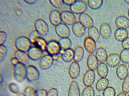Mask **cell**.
<instances>
[{
    "label": "cell",
    "mask_w": 129,
    "mask_h": 96,
    "mask_svg": "<svg viewBox=\"0 0 129 96\" xmlns=\"http://www.w3.org/2000/svg\"><path fill=\"white\" fill-rule=\"evenodd\" d=\"M55 30L57 34L62 38L68 37L70 34V30L67 25L61 22L56 26Z\"/></svg>",
    "instance_id": "cell-10"
},
{
    "label": "cell",
    "mask_w": 129,
    "mask_h": 96,
    "mask_svg": "<svg viewBox=\"0 0 129 96\" xmlns=\"http://www.w3.org/2000/svg\"><path fill=\"white\" fill-rule=\"evenodd\" d=\"M100 33L101 36L104 38H108L110 36L111 33V29L108 23H102L100 28Z\"/></svg>",
    "instance_id": "cell-20"
},
{
    "label": "cell",
    "mask_w": 129,
    "mask_h": 96,
    "mask_svg": "<svg viewBox=\"0 0 129 96\" xmlns=\"http://www.w3.org/2000/svg\"><path fill=\"white\" fill-rule=\"evenodd\" d=\"M58 95L57 90L54 88H50L47 92V96H58Z\"/></svg>",
    "instance_id": "cell-43"
},
{
    "label": "cell",
    "mask_w": 129,
    "mask_h": 96,
    "mask_svg": "<svg viewBox=\"0 0 129 96\" xmlns=\"http://www.w3.org/2000/svg\"><path fill=\"white\" fill-rule=\"evenodd\" d=\"M122 90L125 94L129 92V75L124 79L122 84Z\"/></svg>",
    "instance_id": "cell-37"
},
{
    "label": "cell",
    "mask_w": 129,
    "mask_h": 96,
    "mask_svg": "<svg viewBox=\"0 0 129 96\" xmlns=\"http://www.w3.org/2000/svg\"><path fill=\"white\" fill-rule=\"evenodd\" d=\"M49 17L51 23L55 26L61 22L60 13L57 10H52L50 13Z\"/></svg>",
    "instance_id": "cell-22"
},
{
    "label": "cell",
    "mask_w": 129,
    "mask_h": 96,
    "mask_svg": "<svg viewBox=\"0 0 129 96\" xmlns=\"http://www.w3.org/2000/svg\"><path fill=\"white\" fill-rule=\"evenodd\" d=\"M37 96H47V92L45 89L41 88L36 91Z\"/></svg>",
    "instance_id": "cell-45"
},
{
    "label": "cell",
    "mask_w": 129,
    "mask_h": 96,
    "mask_svg": "<svg viewBox=\"0 0 129 96\" xmlns=\"http://www.w3.org/2000/svg\"><path fill=\"white\" fill-rule=\"evenodd\" d=\"M35 46L38 48L42 51L46 50L47 43L43 38L39 37L34 43Z\"/></svg>",
    "instance_id": "cell-32"
},
{
    "label": "cell",
    "mask_w": 129,
    "mask_h": 96,
    "mask_svg": "<svg viewBox=\"0 0 129 96\" xmlns=\"http://www.w3.org/2000/svg\"><path fill=\"white\" fill-rule=\"evenodd\" d=\"M61 21L65 24H72L76 21V18L74 13L69 10L62 11L60 13Z\"/></svg>",
    "instance_id": "cell-4"
},
{
    "label": "cell",
    "mask_w": 129,
    "mask_h": 96,
    "mask_svg": "<svg viewBox=\"0 0 129 96\" xmlns=\"http://www.w3.org/2000/svg\"><path fill=\"white\" fill-rule=\"evenodd\" d=\"M128 13L129 15V8H128Z\"/></svg>",
    "instance_id": "cell-55"
},
{
    "label": "cell",
    "mask_w": 129,
    "mask_h": 96,
    "mask_svg": "<svg viewBox=\"0 0 129 96\" xmlns=\"http://www.w3.org/2000/svg\"><path fill=\"white\" fill-rule=\"evenodd\" d=\"M61 48L58 42L52 40L47 43L46 50L49 54L52 56L58 54L61 50Z\"/></svg>",
    "instance_id": "cell-5"
},
{
    "label": "cell",
    "mask_w": 129,
    "mask_h": 96,
    "mask_svg": "<svg viewBox=\"0 0 129 96\" xmlns=\"http://www.w3.org/2000/svg\"><path fill=\"white\" fill-rule=\"evenodd\" d=\"M117 96H126V94L123 92H121L118 94Z\"/></svg>",
    "instance_id": "cell-50"
},
{
    "label": "cell",
    "mask_w": 129,
    "mask_h": 96,
    "mask_svg": "<svg viewBox=\"0 0 129 96\" xmlns=\"http://www.w3.org/2000/svg\"><path fill=\"white\" fill-rule=\"evenodd\" d=\"M125 1L126 3L129 4V0H125Z\"/></svg>",
    "instance_id": "cell-54"
},
{
    "label": "cell",
    "mask_w": 129,
    "mask_h": 96,
    "mask_svg": "<svg viewBox=\"0 0 129 96\" xmlns=\"http://www.w3.org/2000/svg\"><path fill=\"white\" fill-rule=\"evenodd\" d=\"M13 74L16 80L22 82L26 78L27 67L24 64L19 62L14 66Z\"/></svg>",
    "instance_id": "cell-1"
},
{
    "label": "cell",
    "mask_w": 129,
    "mask_h": 96,
    "mask_svg": "<svg viewBox=\"0 0 129 96\" xmlns=\"http://www.w3.org/2000/svg\"><path fill=\"white\" fill-rule=\"evenodd\" d=\"M88 34L89 37L95 41H98L100 38V32L93 25L88 28Z\"/></svg>",
    "instance_id": "cell-29"
},
{
    "label": "cell",
    "mask_w": 129,
    "mask_h": 96,
    "mask_svg": "<svg viewBox=\"0 0 129 96\" xmlns=\"http://www.w3.org/2000/svg\"><path fill=\"white\" fill-rule=\"evenodd\" d=\"M11 61L12 64L14 66L19 62L15 57L12 58L11 59Z\"/></svg>",
    "instance_id": "cell-48"
},
{
    "label": "cell",
    "mask_w": 129,
    "mask_h": 96,
    "mask_svg": "<svg viewBox=\"0 0 129 96\" xmlns=\"http://www.w3.org/2000/svg\"><path fill=\"white\" fill-rule=\"evenodd\" d=\"M50 1L54 6L58 8L61 7L64 3L63 0H51Z\"/></svg>",
    "instance_id": "cell-42"
},
{
    "label": "cell",
    "mask_w": 129,
    "mask_h": 96,
    "mask_svg": "<svg viewBox=\"0 0 129 96\" xmlns=\"http://www.w3.org/2000/svg\"><path fill=\"white\" fill-rule=\"evenodd\" d=\"M87 5L85 2L83 0H75L70 6V8L73 12L76 14H81L86 10Z\"/></svg>",
    "instance_id": "cell-3"
},
{
    "label": "cell",
    "mask_w": 129,
    "mask_h": 96,
    "mask_svg": "<svg viewBox=\"0 0 129 96\" xmlns=\"http://www.w3.org/2000/svg\"><path fill=\"white\" fill-rule=\"evenodd\" d=\"M116 73L118 78L122 80L124 79L128 76V70L126 66L124 64H121L117 67Z\"/></svg>",
    "instance_id": "cell-17"
},
{
    "label": "cell",
    "mask_w": 129,
    "mask_h": 96,
    "mask_svg": "<svg viewBox=\"0 0 129 96\" xmlns=\"http://www.w3.org/2000/svg\"><path fill=\"white\" fill-rule=\"evenodd\" d=\"M127 96H129V94Z\"/></svg>",
    "instance_id": "cell-58"
},
{
    "label": "cell",
    "mask_w": 129,
    "mask_h": 96,
    "mask_svg": "<svg viewBox=\"0 0 129 96\" xmlns=\"http://www.w3.org/2000/svg\"><path fill=\"white\" fill-rule=\"evenodd\" d=\"M58 42L61 48L63 50L70 48L72 44L71 40L68 37L61 38Z\"/></svg>",
    "instance_id": "cell-31"
},
{
    "label": "cell",
    "mask_w": 129,
    "mask_h": 96,
    "mask_svg": "<svg viewBox=\"0 0 129 96\" xmlns=\"http://www.w3.org/2000/svg\"><path fill=\"white\" fill-rule=\"evenodd\" d=\"M68 96H80V90L78 83L75 80L72 81L70 84Z\"/></svg>",
    "instance_id": "cell-18"
},
{
    "label": "cell",
    "mask_w": 129,
    "mask_h": 96,
    "mask_svg": "<svg viewBox=\"0 0 129 96\" xmlns=\"http://www.w3.org/2000/svg\"><path fill=\"white\" fill-rule=\"evenodd\" d=\"M128 68H129V63L128 64Z\"/></svg>",
    "instance_id": "cell-57"
},
{
    "label": "cell",
    "mask_w": 129,
    "mask_h": 96,
    "mask_svg": "<svg viewBox=\"0 0 129 96\" xmlns=\"http://www.w3.org/2000/svg\"><path fill=\"white\" fill-rule=\"evenodd\" d=\"M15 57L19 62L24 64L27 61L29 57L25 52L18 50L14 54Z\"/></svg>",
    "instance_id": "cell-30"
},
{
    "label": "cell",
    "mask_w": 129,
    "mask_h": 96,
    "mask_svg": "<svg viewBox=\"0 0 129 96\" xmlns=\"http://www.w3.org/2000/svg\"><path fill=\"white\" fill-rule=\"evenodd\" d=\"M40 75L39 71L35 66L29 65L27 67L26 78L30 81L37 80L39 78Z\"/></svg>",
    "instance_id": "cell-6"
},
{
    "label": "cell",
    "mask_w": 129,
    "mask_h": 96,
    "mask_svg": "<svg viewBox=\"0 0 129 96\" xmlns=\"http://www.w3.org/2000/svg\"><path fill=\"white\" fill-rule=\"evenodd\" d=\"M108 79L106 78H101L96 81L95 85L96 89L99 91H102L104 90L109 84Z\"/></svg>",
    "instance_id": "cell-25"
},
{
    "label": "cell",
    "mask_w": 129,
    "mask_h": 96,
    "mask_svg": "<svg viewBox=\"0 0 129 96\" xmlns=\"http://www.w3.org/2000/svg\"><path fill=\"white\" fill-rule=\"evenodd\" d=\"M128 32L126 28H118L115 31L114 35L117 40L123 41L128 37Z\"/></svg>",
    "instance_id": "cell-27"
},
{
    "label": "cell",
    "mask_w": 129,
    "mask_h": 96,
    "mask_svg": "<svg viewBox=\"0 0 129 96\" xmlns=\"http://www.w3.org/2000/svg\"><path fill=\"white\" fill-rule=\"evenodd\" d=\"M95 74L93 70L89 69L84 73L83 77V82L85 86H91L95 79Z\"/></svg>",
    "instance_id": "cell-7"
},
{
    "label": "cell",
    "mask_w": 129,
    "mask_h": 96,
    "mask_svg": "<svg viewBox=\"0 0 129 96\" xmlns=\"http://www.w3.org/2000/svg\"><path fill=\"white\" fill-rule=\"evenodd\" d=\"M62 59L61 55H59L58 58L57 60L58 62H61L62 61Z\"/></svg>",
    "instance_id": "cell-51"
},
{
    "label": "cell",
    "mask_w": 129,
    "mask_h": 96,
    "mask_svg": "<svg viewBox=\"0 0 129 96\" xmlns=\"http://www.w3.org/2000/svg\"><path fill=\"white\" fill-rule=\"evenodd\" d=\"M99 96V95H97V96Z\"/></svg>",
    "instance_id": "cell-56"
},
{
    "label": "cell",
    "mask_w": 129,
    "mask_h": 96,
    "mask_svg": "<svg viewBox=\"0 0 129 96\" xmlns=\"http://www.w3.org/2000/svg\"><path fill=\"white\" fill-rule=\"evenodd\" d=\"M79 21L85 27L89 28L93 26V21L90 16L88 14L83 12L79 16Z\"/></svg>",
    "instance_id": "cell-13"
},
{
    "label": "cell",
    "mask_w": 129,
    "mask_h": 96,
    "mask_svg": "<svg viewBox=\"0 0 129 96\" xmlns=\"http://www.w3.org/2000/svg\"><path fill=\"white\" fill-rule=\"evenodd\" d=\"M68 72L71 78L75 79L78 78L80 72V68L78 62L74 61L72 62L69 66Z\"/></svg>",
    "instance_id": "cell-8"
},
{
    "label": "cell",
    "mask_w": 129,
    "mask_h": 96,
    "mask_svg": "<svg viewBox=\"0 0 129 96\" xmlns=\"http://www.w3.org/2000/svg\"><path fill=\"white\" fill-rule=\"evenodd\" d=\"M7 52L6 47L3 45H1L0 47V60L1 61L4 60Z\"/></svg>",
    "instance_id": "cell-41"
},
{
    "label": "cell",
    "mask_w": 129,
    "mask_h": 96,
    "mask_svg": "<svg viewBox=\"0 0 129 96\" xmlns=\"http://www.w3.org/2000/svg\"><path fill=\"white\" fill-rule=\"evenodd\" d=\"M63 0L64 3L70 6L75 1V0Z\"/></svg>",
    "instance_id": "cell-47"
},
{
    "label": "cell",
    "mask_w": 129,
    "mask_h": 96,
    "mask_svg": "<svg viewBox=\"0 0 129 96\" xmlns=\"http://www.w3.org/2000/svg\"><path fill=\"white\" fill-rule=\"evenodd\" d=\"M84 45L86 50L89 53L92 54L96 50L95 41L89 37H86L84 40Z\"/></svg>",
    "instance_id": "cell-16"
},
{
    "label": "cell",
    "mask_w": 129,
    "mask_h": 96,
    "mask_svg": "<svg viewBox=\"0 0 129 96\" xmlns=\"http://www.w3.org/2000/svg\"><path fill=\"white\" fill-rule=\"evenodd\" d=\"M95 91L91 86H86L82 90L81 96H94Z\"/></svg>",
    "instance_id": "cell-35"
},
{
    "label": "cell",
    "mask_w": 129,
    "mask_h": 96,
    "mask_svg": "<svg viewBox=\"0 0 129 96\" xmlns=\"http://www.w3.org/2000/svg\"><path fill=\"white\" fill-rule=\"evenodd\" d=\"M121 60L123 63L129 62V49L124 48L121 51L120 54Z\"/></svg>",
    "instance_id": "cell-33"
},
{
    "label": "cell",
    "mask_w": 129,
    "mask_h": 96,
    "mask_svg": "<svg viewBox=\"0 0 129 96\" xmlns=\"http://www.w3.org/2000/svg\"><path fill=\"white\" fill-rule=\"evenodd\" d=\"M95 55L98 60L101 62H104L108 56L107 51L103 47H100L97 48Z\"/></svg>",
    "instance_id": "cell-24"
},
{
    "label": "cell",
    "mask_w": 129,
    "mask_h": 96,
    "mask_svg": "<svg viewBox=\"0 0 129 96\" xmlns=\"http://www.w3.org/2000/svg\"><path fill=\"white\" fill-rule=\"evenodd\" d=\"M85 28L79 21H77L72 24V29L75 36L80 37L83 36L85 32Z\"/></svg>",
    "instance_id": "cell-15"
},
{
    "label": "cell",
    "mask_w": 129,
    "mask_h": 96,
    "mask_svg": "<svg viewBox=\"0 0 129 96\" xmlns=\"http://www.w3.org/2000/svg\"><path fill=\"white\" fill-rule=\"evenodd\" d=\"M74 52V61L77 62L80 61L84 56V50L83 48L80 46H77L75 48Z\"/></svg>",
    "instance_id": "cell-28"
},
{
    "label": "cell",
    "mask_w": 129,
    "mask_h": 96,
    "mask_svg": "<svg viewBox=\"0 0 129 96\" xmlns=\"http://www.w3.org/2000/svg\"><path fill=\"white\" fill-rule=\"evenodd\" d=\"M35 26L36 30L39 34L45 36L47 34L48 27L46 23L43 20L39 19L36 20Z\"/></svg>",
    "instance_id": "cell-9"
},
{
    "label": "cell",
    "mask_w": 129,
    "mask_h": 96,
    "mask_svg": "<svg viewBox=\"0 0 129 96\" xmlns=\"http://www.w3.org/2000/svg\"><path fill=\"white\" fill-rule=\"evenodd\" d=\"M103 96H115L116 91L113 87L109 86L103 90Z\"/></svg>",
    "instance_id": "cell-36"
},
{
    "label": "cell",
    "mask_w": 129,
    "mask_h": 96,
    "mask_svg": "<svg viewBox=\"0 0 129 96\" xmlns=\"http://www.w3.org/2000/svg\"><path fill=\"white\" fill-rule=\"evenodd\" d=\"M115 23L119 28H125L129 26V18L124 15H120L116 18Z\"/></svg>",
    "instance_id": "cell-19"
},
{
    "label": "cell",
    "mask_w": 129,
    "mask_h": 96,
    "mask_svg": "<svg viewBox=\"0 0 129 96\" xmlns=\"http://www.w3.org/2000/svg\"><path fill=\"white\" fill-rule=\"evenodd\" d=\"M7 38L6 34L4 32H1L0 33V45H3L5 42Z\"/></svg>",
    "instance_id": "cell-44"
},
{
    "label": "cell",
    "mask_w": 129,
    "mask_h": 96,
    "mask_svg": "<svg viewBox=\"0 0 129 96\" xmlns=\"http://www.w3.org/2000/svg\"><path fill=\"white\" fill-rule=\"evenodd\" d=\"M53 60H57L58 58L59 55L58 54H56L52 56Z\"/></svg>",
    "instance_id": "cell-49"
},
{
    "label": "cell",
    "mask_w": 129,
    "mask_h": 96,
    "mask_svg": "<svg viewBox=\"0 0 129 96\" xmlns=\"http://www.w3.org/2000/svg\"><path fill=\"white\" fill-rule=\"evenodd\" d=\"M31 43L28 38L20 36L16 40L15 45L18 50L25 52L28 51L31 47Z\"/></svg>",
    "instance_id": "cell-2"
},
{
    "label": "cell",
    "mask_w": 129,
    "mask_h": 96,
    "mask_svg": "<svg viewBox=\"0 0 129 96\" xmlns=\"http://www.w3.org/2000/svg\"><path fill=\"white\" fill-rule=\"evenodd\" d=\"M95 55L91 54L89 55L87 58L86 64L89 69L94 70L96 68L98 65V62Z\"/></svg>",
    "instance_id": "cell-21"
},
{
    "label": "cell",
    "mask_w": 129,
    "mask_h": 96,
    "mask_svg": "<svg viewBox=\"0 0 129 96\" xmlns=\"http://www.w3.org/2000/svg\"><path fill=\"white\" fill-rule=\"evenodd\" d=\"M53 61L51 55L49 54L45 55L41 58L39 62V66L42 69H48L53 64Z\"/></svg>",
    "instance_id": "cell-12"
},
{
    "label": "cell",
    "mask_w": 129,
    "mask_h": 96,
    "mask_svg": "<svg viewBox=\"0 0 129 96\" xmlns=\"http://www.w3.org/2000/svg\"><path fill=\"white\" fill-rule=\"evenodd\" d=\"M39 34L36 30H33L30 32L28 35V38L33 43H34L39 37Z\"/></svg>",
    "instance_id": "cell-38"
},
{
    "label": "cell",
    "mask_w": 129,
    "mask_h": 96,
    "mask_svg": "<svg viewBox=\"0 0 129 96\" xmlns=\"http://www.w3.org/2000/svg\"><path fill=\"white\" fill-rule=\"evenodd\" d=\"M120 60V56L118 54L112 53L108 55L106 62L107 64L109 66L114 67L119 64Z\"/></svg>",
    "instance_id": "cell-11"
},
{
    "label": "cell",
    "mask_w": 129,
    "mask_h": 96,
    "mask_svg": "<svg viewBox=\"0 0 129 96\" xmlns=\"http://www.w3.org/2000/svg\"><path fill=\"white\" fill-rule=\"evenodd\" d=\"M88 5L91 8L97 9L101 6L103 3L102 0H89L87 1Z\"/></svg>",
    "instance_id": "cell-34"
},
{
    "label": "cell",
    "mask_w": 129,
    "mask_h": 96,
    "mask_svg": "<svg viewBox=\"0 0 129 96\" xmlns=\"http://www.w3.org/2000/svg\"><path fill=\"white\" fill-rule=\"evenodd\" d=\"M17 96H25L23 93H20L18 94Z\"/></svg>",
    "instance_id": "cell-52"
},
{
    "label": "cell",
    "mask_w": 129,
    "mask_h": 96,
    "mask_svg": "<svg viewBox=\"0 0 129 96\" xmlns=\"http://www.w3.org/2000/svg\"><path fill=\"white\" fill-rule=\"evenodd\" d=\"M24 94L25 96H37L36 91L33 88L30 86L25 88Z\"/></svg>",
    "instance_id": "cell-39"
},
{
    "label": "cell",
    "mask_w": 129,
    "mask_h": 96,
    "mask_svg": "<svg viewBox=\"0 0 129 96\" xmlns=\"http://www.w3.org/2000/svg\"><path fill=\"white\" fill-rule=\"evenodd\" d=\"M42 51L35 46L31 47L28 51L29 58L34 60H37L42 56Z\"/></svg>",
    "instance_id": "cell-14"
},
{
    "label": "cell",
    "mask_w": 129,
    "mask_h": 96,
    "mask_svg": "<svg viewBox=\"0 0 129 96\" xmlns=\"http://www.w3.org/2000/svg\"><path fill=\"white\" fill-rule=\"evenodd\" d=\"M60 53L62 60L65 62H69L73 59L74 52L70 48L61 50Z\"/></svg>",
    "instance_id": "cell-23"
},
{
    "label": "cell",
    "mask_w": 129,
    "mask_h": 96,
    "mask_svg": "<svg viewBox=\"0 0 129 96\" xmlns=\"http://www.w3.org/2000/svg\"><path fill=\"white\" fill-rule=\"evenodd\" d=\"M8 88L10 90L14 93L17 94L19 92V87L18 85L15 83H10L9 84Z\"/></svg>",
    "instance_id": "cell-40"
},
{
    "label": "cell",
    "mask_w": 129,
    "mask_h": 96,
    "mask_svg": "<svg viewBox=\"0 0 129 96\" xmlns=\"http://www.w3.org/2000/svg\"><path fill=\"white\" fill-rule=\"evenodd\" d=\"M96 71L98 74L101 78H105L107 76L109 72L107 66L103 62H101L98 64Z\"/></svg>",
    "instance_id": "cell-26"
},
{
    "label": "cell",
    "mask_w": 129,
    "mask_h": 96,
    "mask_svg": "<svg viewBox=\"0 0 129 96\" xmlns=\"http://www.w3.org/2000/svg\"><path fill=\"white\" fill-rule=\"evenodd\" d=\"M122 44L124 48L129 49V36L122 41Z\"/></svg>",
    "instance_id": "cell-46"
},
{
    "label": "cell",
    "mask_w": 129,
    "mask_h": 96,
    "mask_svg": "<svg viewBox=\"0 0 129 96\" xmlns=\"http://www.w3.org/2000/svg\"><path fill=\"white\" fill-rule=\"evenodd\" d=\"M58 62L56 60H53V64L54 65H56L57 63Z\"/></svg>",
    "instance_id": "cell-53"
}]
</instances>
